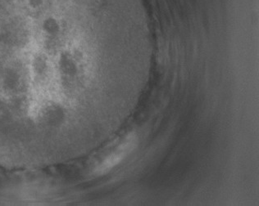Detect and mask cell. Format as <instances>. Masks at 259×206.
Segmentation results:
<instances>
[{
  "label": "cell",
  "mask_w": 259,
  "mask_h": 206,
  "mask_svg": "<svg viewBox=\"0 0 259 206\" xmlns=\"http://www.w3.org/2000/svg\"><path fill=\"white\" fill-rule=\"evenodd\" d=\"M135 145L136 138L132 136L128 137L125 142H122L112 154H109L106 159L102 162L101 165L95 170V172L98 174H102L110 170L115 166H117V164L120 163L133 150Z\"/></svg>",
  "instance_id": "cell-2"
},
{
  "label": "cell",
  "mask_w": 259,
  "mask_h": 206,
  "mask_svg": "<svg viewBox=\"0 0 259 206\" xmlns=\"http://www.w3.org/2000/svg\"><path fill=\"white\" fill-rule=\"evenodd\" d=\"M89 0H0V88L59 90L70 81L71 30Z\"/></svg>",
  "instance_id": "cell-1"
}]
</instances>
